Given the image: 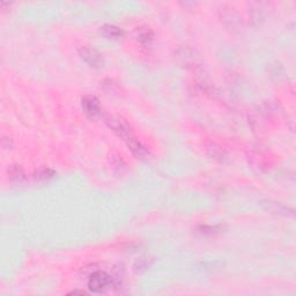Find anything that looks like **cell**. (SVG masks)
Instances as JSON below:
<instances>
[{"mask_svg": "<svg viewBox=\"0 0 296 296\" xmlns=\"http://www.w3.org/2000/svg\"><path fill=\"white\" fill-rule=\"evenodd\" d=\"M111 281V276L108 273L97 271V272H94L88 280V288L93 293H102L110 287Z\"/></svg>", "mask_w": 296, "mask_h": 296, "instance_id": "obj_1", "label": "cell"}, {"mask_svg": "<svg viewBox=\"0 0 296 296\" xmlns=\"http://www.w3.org/2000/svg\"><path fill=\"white\" fill-rule=\"evenodd\" d=\"M106 122L113 132H116L119 137L125 138V140L128 139L130 137H132V132H131L130 127H128L127 123L125 121H123L122 118L108 117Z\"/></svg>", "mask_w": 296, "mask_h": 296, "instance_id": "obj_2", "label": "cell"}, {"mask_svg": "<svg viewBox=\"0 0 296 296\" xmlns=\"http://www.w3.org/2000/svg\"><path fill=\"white\" fill-rule=\"evenodd\" d=\"M80 56L88 65L92 67H101L103 64V58L96 50L90 48H83L80 50Z\"/></svg>", "mask_w": 296, "mask_h": 296, "instance_id": "obj_3", "label": "cell"}, {"mask_svg": "<svg viewBox=\"0 0 296 296\" xmlns=\"http://www.w3.org/2000/svg\"><path fill=\"white\" fill-rule=\"evenodd\" d=\"M177 58L179 59V62L185 66H193L200 61L197 52L194 51L193 49L188 48V46H184V48H181L178 50Z\"/></svg>", "mask_w": 296, "mask_h": 296, "instance_id": "obj_4", "label": "cell"}, {"mask_svg": "<svg viewBox=\"0 0 296 296\" xmlns=\"http://www.w3.org/2000/svg\"><path fill=\"white\" fill-rule=\"evenodd\" d=\"M83 108L85 112L88 113L89 116H92V117H95V116H97L101 112L99 100H97L95 96L92 95L86 96L83 100Z\"/></svg>", "mask_w": 296, "mask_h": 296, "instance_id": "obj_5", "label": "cell"}, {"mask_svg": "<svg viewBox=\"0 0 296 296\" xmlns=\"http://www.w3.org/2000/svg\"><path fill=\"white\" fill-rule=\"evenodd\" d=\"M127 143L128 148L131 149V152L133 153L135 156L140 157V159H144V157L147 155V152L146 149H145V147L141 145L140 141H138L134 137L128 138V139H127Z\"/></svg>", "mask_w": 296, "mask_h": 296, "instance_id": "obj_6", "label": "cell"}, {"mask_svg": "<svg viewBox=\"0 0 296 296\" xmlns=\"http://www.w3.org/2000/svg\"><path fill=\"white\" fill-rule=\"evenodd\" d=\"M137 39L143 45H150L154 40V34L148 28H139L137 30Z\"/></svg>", "mask_w": 296, "mask_h": 296, "instance_id": "obj_7", "label": "cell"}, {"mask_svg": "<svg viewBox=\"0 0 296 296\" xmlns=\"http://www.w3.org/2000/svg\"><path fill=\"white\" fill-rule=\"evenodd\" d=\"M103 34L109 39H119L123 35V30L119 29L118 27L112 26V24H106L102 28Z\"/></svg>", "mask_w": 296, "mask_h": 296, "instance_id": "obj_8", "label": "cell"}, {"mask_svg": "<svg viewBox=\"0 0 296 296\" xmlns=\"http://www.w3.org/2000/svg\"><path fill=\"white\" fill-rule=\"evenodd\" d=\"M9 176H11L12 181L21 182V179L23 178V172H22L21 168H12Z\"/></svg>", "mask_w": 296, "mask_h": 296, "instance_id": "obj_9", "label": "cell"}]
</instances>
